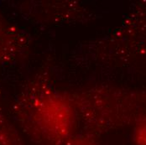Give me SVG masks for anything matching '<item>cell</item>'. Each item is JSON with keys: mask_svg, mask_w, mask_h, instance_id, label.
<instances>
[{"mask_svg": "<svg viewBox=\"0 0 146 145\" xmlns=\"http://www.w3.org/2000/svg\"><path fill=\"white\" fill-rule=\"evenodd\" d=\"M14 113L36 145H66L77 132L79 120L71 95L41 79L27 83L16 98Z\"/></svg>", "mask_w": 146, "mask_h": 145, "instance_id": "6da1fadb", "label": "cell"}, {"mask_svg": "<svg viewBox=\"0 0 146 145\" xmlns=\"http://www.w3.org/2000/svg\"><path fill=\"white\" fill-rule=\"evenodd\" d=\"M79 122L92 134L133 123L146 113V91L92 88L72 94Z\"/></svg>", "mask_w": 146, "mask_h": 145, "instance_id": "7a4b0ae2", "label": "cell"}, {"mask_svg": "<svg viewBox=\"0 0 146 145\" xmlns=\"http://www.w3.org/2000/svg\"><path fill=\"white\" fill-rule=\"evenodd\" d=\"M25 33L0 13V65L15 61L27 49Z\"/></svg>", "mask_w": 146, "mask_h": 145, "instance_id": "3957f363", "label": "cell"}, {"mask_svg": "<svg viewBox=\"0 0 146 145\" xmlns=\"http://www.w3.org/2000/svg\"><path fill=\"white\" fill-rule=\"evenodd\" d=\"M0 145H24L15 125L5 115L0 106Z\"/></svg>", "mask_w": 146, "mask_h": 145, "instance_id": "277c9868", "label": "cell"}, {"mask_svg": "<svg viewBox=\"0 0 146 145\" xmlns=\"http://www.w3.org/2000/svg\"><path fill=\"white\" fill-rule=\"evenodd\" d=\"M132 138L134 145H146V113L133 122Z\"/></svg>", "mask_w": 146, "mask_h": 145, "instance_id": "5b68a950", "label": "cell"}, {"mask_svg": "<svg viewBox=\"0 0 146 145\" xmlns=\"http://www.w3.org/2000/svg\"><path fill=\"white\" fill-rule=\"evenodd\" d=\"M66 145H100V144L95 134L83 131L82 132H76Z\"/></svg>", "mask_w": 146, "mask_h": 145, "instance_id": "8992f818", "label": "cell"}]
</instances>
